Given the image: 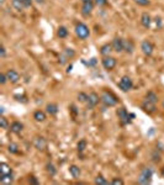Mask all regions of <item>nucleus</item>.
Here are the masks:
<instances>
[{"label": "nucleus", "mask_w": 164, "mask_h": 185, "mask_svg": "<svg viewBox=\"0 0 164 185\" xmlns=\"http://www.w3.org/2000/svg\"><path fill=\"white\" fill-rule=\"evenodd\" d=\"M100 101L105 106H115V105H117V103H119V99H117V96L114 93L105 90V91H103V94L100 96Z\"/></svg>", "instance_id": "obj_1"}, {"label": "nucleus", "mask_w": 164, "mask_h": 185, "mask_svg": "<svg viewBox=\"0 0 164 185\" xmlns=\"http://www.w3.org/2000/svg\"><path fill=\"white\" fill-rule=\"evenodd\" d=\"M75 33H77V36H78L80 40H85V39L89 37L90 30H89V27H88L85 23L79 22V23L75 26Z\"/></svg>", "instance_id": "obj_2"}, {"label": "nucleus", "mask_w": 164, "mask_h": 185, "mask_svg": "<svg viewBox=\"0 0 164 185\" xmlns=\"http://www.w3.org/2000/svg\"><path fill=\"white\" fill-rule=\"evenodd\" d=\"M152 175H153V170L151 168H143L140 173V177H138V183L140 184H148L152 179Z\"/></svg>", "instance_id": "obj_3"}, {"label": "nucleus", "mask_w": 164, "mask_h": 185, "mask_svg": "<svg viewBox=\"0 0 164 185\" xmlns=\"http://www.w3.org/2000/svg\"><path fill=\"white\" fill-rule=\"evenodd\" d=\"M116 114H117V117H119V120H120V122L122 126L125 125H127V123H130L131 121V116H130V114L127 112V110L125 109V107H120V109H117V111H116Z\"/></svg>", "instance_id": "obj_4"}, {"label": "nucleus", "mask_w": 164, "mask_h": 185, "mask_svg": "<svg viewBox=\"0 0 164 185\" xmlns=\"http://www.w3.org/2000/svg\"><path fill=\"white\" fill-rule=\"evenodd\" d=\"M132 86H133L132 79H131L130 77H127V75L122 77L121 80L119 82V88H120L122 91H128V90H131Z\"/></svg>", "instance_id": "obj_5"}, {"label": "nucleus", "mask_w": 164, "mask_h": 185, "mask_svg": "<svg viewBox=\"0 0 164 185\" xmlns=\"http://www.w3.org/2000/svg\"><path fill=\"white\" fill-rule=\"evenodd\" d=\"M103 65L106 70H112L115 67H116V58L115 57H111V56H105L103 58Z\"/></svg>", "instance_id": "obj_6"}, {"label": "nucleus", "mask_w": 164, "mask_h": 185, "mask_svg": "<svg viewBox=\"0 0 164 185\" xmlns=\"http://www.w3.org/2000/svg\"><path fill=\"white\" fill-rule=\"evenodd\" d=\"M100 101V96L96 94V93H90L89 95H88V101H86V105H88V109H93V107H95L98 104Z\"/></svg>", "instance_id": "obj_7"}, {"label": "nucleus", "mask_w": 164, "mask_h": 185, "mask_svg": "<svg viewBox=\"0 0 164 185\" xmlns=\"http://www.w3.org/2000/svg\"><path fill=\"white\" fill-rule=\"evenodd\" d=\"M33 146H35V148H37L38 151H44V149L47 148V141H46L44 137L37 136V137H35V140H33Z\"/></svg>", "instance_id": "obj_8"}, {"label": "nucleus", "mask_w": 164, "mask_h": 185, "mask_svg": "<svg viewBox=\"0 0 164 185\" xmlns=\"http://www.w3.org/2000/svg\"><path fill=\"white\" fill-rule=\"evenodd\" d=\"M141 49H142V52H143L146 56H151V54L153 53L154 47H153L152 42L146 40V41H142V43H141Z\"/></svg>", "instance_id": "obj_9"}, {"label": "nucleus", "mask_w": 164, "mask_h": 185, "mask_svg": "<svg viewBox=\"0 0 164 185\" xmlns=\"http://www.w3.org/2000/svg\"><path fill=\"white\" fill-rule=\"evenodd\" d=\"M5 74H6V77H8V80L11 83H14V84L20 80V74H19L15 69H9Z\"/></svg>", "instance_id": "obj_10"}, {"label": "nucleus", "mask_w": 164, "mask_h": 185, "mask_svg": "<svg viewBox=\"0 0 164 185\" xmlns=\"http://www.w3.org/2000/svg\"><path fill=\"white\" fill-rule=\"evenodd\" d=\"M111 44H112V49H114L115 52L120 53V52H122L123 51V40L122 39H120V37L114 39L112 42H111Z\"/></svg>", "instance_id": "obj_11"}, {"label": "nucleus", "mask_w": 164, "mask_h": 185, "mask_svg": "<svg viewBox=\"0 0 164 185\" xmlns=\"http://www.w3.org/2000/svg\"><path fill=\"white\" fill-rule=\"evenodd\" d=\"M142 109H143L146 112H148V114H153L156 111V104L151 103L148 100H144L143 103H142Z\"/></svg>", "instance_id": "obj_12"}, {"label": "nucleus", "mask_w": 164, "mask_h": 185, "mask_svg": "<svg viewBox=\"0 0 164 185\" xmlns=\"http://www.w3.org/2000/svg\"><path fill=\"white\" fill-rule=\"evenodd\" d=\"M93 8H94L93 1H89V3H83L82 13L84 14V15H89V14L93 11Z\"/></svg>", "instance_id": "obj_13"}, {"label": "nucleus", "mask_w": 164, "mask_h": 185, "mask_svg": "<svg viewBox=\"0 0 164 185\" xmlns=\"http://www.w3.org/2000/svg\"><path fill=\"white\" fill-rule=\"evenodd\" d=\"M46 111H47L49 115L54 116V115H57V112H58V105H57V104H47V105H46Z\"/></svg>", "instance_id": "obj_14"}, {"label": "nucleus", "mask_w": 164, "mask_h": 185, "mask_svg": "<svg viewBox=\"0 0 164 185\" xmlns=\"http://www.w3.org/2000/svg\"><path fill=\"white\" fill-rule=\"evenodd\" d=\"M10 130L14 132V133H20L21 131L23 130V125L19 121H14V122L10 125Z\"/></svg>", "instance_id": "obj_15"}, {"label": "nucleus", "mask_w": 164, "mask_h": 185, "mask_svg": "<svg viewBox=\"0 0 164 185\" xmlns=\"http://www.w3.org/2000/svg\"><path fill=\"white\" fill-rule=\"evenodd\" d=\"M133 49H135V44H133V42L131 41V40H123V51H126L127 53H132L133 52Z\"/></svg>", "instance_id": "obj_16"}, {"label": "nucleus", "mask_w": 164, "mask_h": 185, "mask_svg": "<svg viewBox=\"0 0 164 185\" xmlns=\"http://www.w3.org/2000/svg\"><path fill=\"white\" fill-rule=\"evenodd\" d=\"M141 23L143 25L144 27H147V28L151 26L152 19H151V16H149L148 13H143V14H142V16H141Z\"/></svg>", "instance_id": "obj_17"}, {"label": "nucleus", "mask_w": 164, "mask_h": 185, "mask_svg": "<svg viewBox=\"0 0 164 185\" xmlns=\"http://www.w3.org/2000/svg\"><path fill=\"white\" fill-rule=\"evenodd\" d=\"M69 173H70V175L73 177V178H75V179H78L79 177H80V168L79 167H77V165H70L69 167Z\"/></svg>", "instance_id": "obj_18"}, {"label": "nucleus", "mask_w": 164, "mask_h": 185, "mask_svg": "<svg viewBox=\"0 0 164 185\" xmlns=\"http://www.w3.org/2000/svg\"><path fill=\"white\" fill-rule=\"evenodd\" d=\"M111 51H114V49H112V44H111V43H106V44L101 46V48H100V53H101L103 56H109Z\"/></svg>", "instance_id": "obj_19"}, {"label": "nucleus", "mask_w": 164, "mask_h": 185, "mask_svg": "<svg viewBox=\"0 0 164 185\" xmlns=\"http://www.w3.org/2000/svg\"><path fill=\"white\" fill-rule=\"evenodd\" d=\"M146 100H148V101H151V103L153 104H157V101H158V95L154 91H148L146 94Z\"/></svg>", "instance_id": "obj_20"}, {"label": "nucleus", "mask_w": 164, "mask_h": 185, "mask_svg": "<svg viewBox=\"0 0 164 185\" xmlns=\"http://www.w3.org/2000/svg\"><path fill=\"white\" fill-rule=\"evenodd\" d=\"M33 119L36 121H38V122H42V121L46 120V114L43 111H41V110H37V111L33 112Z\"/></svg>", "instance_id": "obj_21"}, {"label": "nucleus", "mask_w": 164, "mask_h": 185, "mask_svg": "<svg viewBox=\"0 0 164 185\" xmlns=\"http://www.w3.org/2000/svg\"><path fill=\"white\" fill-rule=\"evenodd\" d=\"M0 173H1V175L11 174V168H10V165H8L6 163H1V164H0Z\"/></svg>", "instance_id": "obj_22"}, {"label": "nucleus", "mask_w": 164, "mask_h": 185, "mask_svg": "<svg viewBox=\"0 0 164 185\" xmlns=\"http://www.w3.org/2000/svg\"><path fill=\"white\" fill-rule=\"evenodd\" d=\"M57 36H58L59 39H65V37L68 36V30H67V27H64V26H61V27H58V31H57Z\"/></svg>", "instance_id": "obj_23"}, {"label": "nucleus", "mask_w": 164, "mask_h": 185, "mask_svg": "<svg viewBox=\"0 0 164 185\" xmlns=\"http://www.w3.org/2000/svg\"><path fill=\"white\" fill-rule=\"evenodd\" d=\"M46 170H47V173H48L51 177H54V175H56V173H57L56 167L52 164V163H48V164L46 165Z\"/></svg>", "instance_id": "obj_24"}, {"label": "nucleus", "mask_w": 164, "mask_h": 185, "mask_svg": "<svg viewBox=\"0 0 164 185\" xmlns=\"http://www.w3.org/2000/svg\"><path fill=\"white\" fill-rule=\"evenodd\" d=\"M0 182L4 184H10L13 182V175L11 174H5V175H0Z\"/></svg>", "instance_id": "obj_25"}, {"label": "nucleus", "mask_w": 164, "mask_h": 185, "mask_svg": "<svg viewBox=\"0 0 164 185\" xmlns=\"http://www.w3.org/2000/svg\"><path fill=\"white\" fill-rule=\"evenodd\" d=\"M8 151L10 153H13V154H18L19 153V146L16 143H10L9 147H8Z\"/></svg>", "instance_id": "obj_26"}, {"label": "nucleus", "mask_w": 164, "mask_h": 185, "mask_svg": "<svg viewBox=\"0 0 164 185\" xmlns=\"http://www.w3.org/2000/svg\"><path fill=\"white\" fill-rule=\"evenodd\" d=\"M11 4H13V6H14L18 11H21V10H23V9H25L23 4H22L21 1H19V0H13V1H11Z\"/></svg>", "instance_id": "obj_27"}, {"label": "nucleus", "mask_w": 164, "mask_h": 185, "mask_svg": "<svg viewBox=\"0 0 164 185\" xmlns=\"http://www.w3.org/2000/svg\"><path fill=\"white\" fill-rule=\"evenodd\" d=\"M95 184H98V185H106V184H109V182L104 178L103 175H98L96 178H95Z\"/></svg>", "instance_id": "obj_28"}, {"label": "nucleus", "mask_w": 164, "mask_h": 185, "mask_svg": "<svg viewBox=\"0 0 164 185\" xmlns=\"http://www.w3.org/2000/svg\"><path fill=\"white\" fill-rule=\"evenodd\" d=\"M77 148H78V152H83L86 148V141L85 140H80L78 142V144H77Z\"/></svg>", "instance_id": "obj_29"}, {"label": "nucleus", "mask_w": 164, "mask_h": 185, "mask_svg": "<svg viewBox=\"0 0 164 185\" xmlns=\"http://www.w3.org/2000/svg\"><path fill=\"white\" fill-rule=\"evenodd\" d=\"M0 126H1V128H4V130H6V128L10 127V126H9V122H8V120H6L4 116L0 117Z\"/></svg>", "instance_id": "obj_30"}, {"label": "nucleus", "mask_w": 164, "mask_h": 185, "mask_svg": "<svg viewBox=\"0 0 164 185\" xmlns=\"http://www.w3.org/2000/svg\"><path fill=\"white\" fill-rule=\"evenodd\" d=\"M78 101H80V103H86L88 101V94H85V93H79L78 94Z\"/></svg>", "instance_id": "obj_31"}, {"label": "nucleus", "mask_w": 164, "mask_h": 185, "mask_svg": "<svg viewBox=\"0 0 164 185\" xmlns=\"http://www.w3.org/2000/svg\"><path fill=\"white\" fill-rule=\"evenodd\" d=\"M136 4H138V5H141V6H147V5H149V0H133Z\"/></svg>", "instance_id": "obj_32"}, {"label": "nucleus", "mask_w": 164, "mask_h": 185, "mask_svg": "<svg viewBox=\"0 0 164 185\" xmlns=\"http://www.w3.org/2000/svg\"><path fill=\"white\" fill-rule=\"evenodd\" d=\"M111 184H114V185H123V180H122V179H120V178H114V179L111 180Z\"/></svg>", "instance_id": "obj_33"}, {"label": "nucleus", "mask_w": 164, "mask_h": 185, "mask_svg": "<svg viewBox=\"0 0 164 185\" xmlns=\"http://www.w3.org/2000/svg\"><path fill=\"white\" fill-rule=\"evenodd\" d=\"M19 1H21V3L23 4L25 8H30L31 4H32V0H19Z\"/></svg>", "instance_id": "obj_34"}, {"label": "nucleus", "mask_w": 164, "mask_h": 185, "mask_svg": "<svg viewBox=\"0 0 164 185\" xmlns=\"http://www.w3.org/2000/svg\"><path fill=\"white\" fill-rule=\"evenodd\" d=\"M6 80H8L6 74H5V73H1V74H0V83H1V84H5Z\"/></svg>", "instance_id": "obj_35"}, {"label": "nucleus", "mask_w": 164, "mask_h": 185, "mask_svg": "<svg viewBox=\"0 0 164 185\" xmlns=\"http://www.w3.org/2000/svg\"><path fill=\"white\" fill-rule=\"evenodd\" d=\"M95 4L98 6H105L107 4V0H95Z\"/></svg>", "instance_id": "obj_36"}, {"label": "nucleus", "mask_w": 164, "mask_h": 185, "mask_svg": "<svg viewBox=\"0 0 164 185\" xmlns=\"http://www.w3.org/2000/svg\"><path fill=\"white\" fill-rule=\"evenodd\" d=\"M5 56H6V49H5L4 46H1L0 47V57L1 58H5Z\"/></svg>", "instance_id": "obj_37"}, {"label": "nucleus", "mask_w": 164, "mask_h": 185, "mask_svg": "<svg viewBox=\"0 0 164 185\" xmlns=\"http://www.w3.org/2000/svg\"><path fill=\"white\" fill-rule=\"evenodd\" d=\"M31 182H32V183H35V184H37V183H38V182L35 179V177H32V178H31Z\"/></svg>", "instance_id": "obj_38"}, {"label": "nucleus", "mask_w": 164, "mask_h": 185, "mask_svg": "<svg viewBox=\"0 0 164 185\" xmlns=\"http://www.w3.org/2000/svg\"><path fill=\"white\" fill-rule=\"evenodd\" d=\"M36 1H37L38 4H43V3H44V0H36Z\"/></svg>", "instance_id": "obj_39"}, {"label": "nucleus", "mask_w": 164, "mask_h": 185, "mask_svg": "<svg viewBox=\"0 0 164 185\" xmlns=\"http://www.w3.org/2000/svg\"><path fill=\"white\" fill-rule=\"evenodd\" d=\"M70 70H72V65H69V67H68V69H67V72H68V73H69V72H70Z\"/></svg>", "instance_id": "obj_40"}, {"label": "nucleus", "mask_w": 164, "mask_h": 185, "mask_svg": "<svg viewBox=\"0 0 164 185\" xmlns=\"http://www.w3.org/2000/svg\"><path fill=\"white\" fill-rule=\"evenodd\" d=\"M83 3H89V1H93V0H82Z\"/></svg>", "instance_id": "obj_41"}, {"label": "nucleus", "mask_w": 164, "mask_h": 185, "mask_svg": "<svg viewBox=\"0 0 164 185\" xmlns=\"http://www.w3.org/2000/svg\"><path fill=\"white\" fill-rule=\"evenodd\" d=\"M162 175H163V178H164V167L162 168Z\"/></svg>", "instance_id": "obj_42"}, {"label": "nucleus", "mask_w": 164, "mask_h": 185, "mask_svg": "<svg viewBox=\"0 0 164 185\" xmlns=\"http://www.w3.org/2000/svg\"><path fill=\"white\" fill-rule=\"evenodd\" d=\"M0 1H1V4H3V3H4V1H5V0H0Z\"/></svg>", "instance_id": "obj_43"}, {"label": "nucleus", "mask_w": 164, "mask_h": 185, "mask_svg": "<svg viewBox=\"0 0 164 185\" xmlns=\"http://www.w3.org/2000/svg\"><path fill=\"white\" fill-rule=\"evenodd\" d=\"M162 105H163V109H164V100H163V104H162Z\"/></svg>", "instance_id": "obj_44"}]
</instances>
